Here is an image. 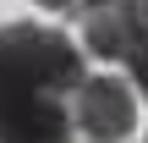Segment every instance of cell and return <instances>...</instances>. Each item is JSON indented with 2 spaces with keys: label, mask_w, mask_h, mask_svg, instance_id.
<instances>
[{
  "label": "cell",
  "mask_w": 148,
  "mask_h": 143,
  "mask_svg": "<svg viewBox=\"0 0 148 143\" xmlns=\"http://www.w3.org/2000/svg\"><path fill=\"white\" fill-rule=\"evenodd\" d=\"M82 77H88L82 50L60 28H44V22L0 28V127L49 94H71Z\"/></svg>",
  "instance_id": "6da1fadb"
},
{
  "label": "cell",
  "mask_w": 148,
  "mask_h": 143,
  "mask_svg": "<svg viewBox=\"0 0 148 143\" xmlns=\"http://www.w3.org/2000/svg\"><path fill=\"white\" fill-rule=\"evenodd\" d=\"M71 127L82 132V143H126L137 127V88L110 72L82 77L71 88Z\"/></svg>",
  "instance_id": "7a4b0ae2"
},
{
  "label": "cell",
  "mask_w": 148,
  "mask_h": 143,
  "mask_svg": "<svg viewBox=\"0 0 148 143\" xmlns=\"http://www.w3.org/2000/svg\"><path fill=\"white\" fill-rule=\"evenodd\" d=\"M82 44L99 61H132L148 44V0H115L82 17Z\"/></svg>",
  "instance_id": "3957f363"
},
{
  "label": "cell",
  "mask_w": 148,
  "mask_h": 143,
  "mask_svg": "<svg viewBox=\"0 0 148 143\" xmlns=\"http://www.w3.org/2000/svg\"><path fill=\"white\" fill-rule=\"evenodd\" d=\"M71 94H49L33 110H22L16 121L0 127V143H71Z\"/></svg>",
  "instance_id": "277c9868"
},
{
  "label": "cell",
  "mask_w": 148,
  "mask_h": 143,
  "mask_svg": "<svg viewBox=\"0 0 148 143\" xmlns=\"http://www.w3.org/2000/svg\"><path fill=\"white\" fill-rule=\"evenodd\" d=\"M126 66H132V88H137V94H148V44L126 61Z\"/></svg>",
  "instance_id": "5b68a950"
},
{
  "label": "cell",
  "mask_w": 148,
  "mask_h": 143,
  "mask_svg": "<svg viewBox=\"0 0 148 143\" xmlns=\"http://www.w3.org/2000/svg\"><path fill=\"white\" fill-rule=\"evenodd\" d=\"M44 11H77V0H38Z\"/></svg>",
  "instance_id": "8992f818"
},
{
  "label": "cell",
  "mask_w": 148,
  "mask_h": 143,
  "mask_svg": "<svg viewBox=\"0 0 148 143\" xmlns=\"http://www.w3.org/2000/svg\"><path fill=\"white\" fill-rule=\"evenodd\" d=\"M99 6H115V0H77V17H88V11H99Z\"/></svg>",
  "instance_id": "52a82bcc"
}]
</instances>
